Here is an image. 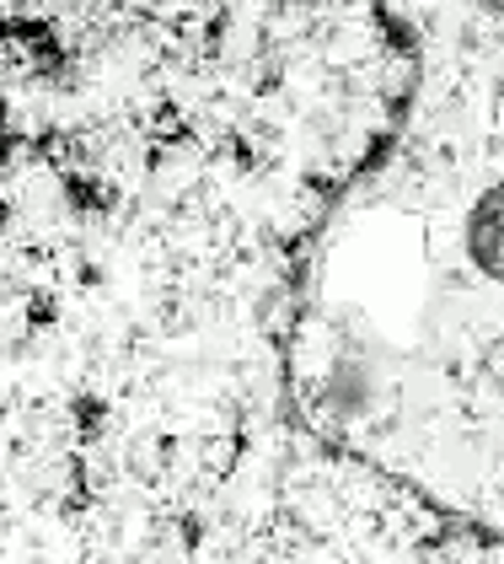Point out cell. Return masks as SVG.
Segmentation results:
<instances>
[{"mask_svg": "<svg viewBox=\"0 0 504 564\" xmlns=\"http://www.w3.org/2000/svg\"><path fill=\"white\" fill-rule=\"evenodd\" d=\"M462 259L478 280L504 285V177H494L462 220Z\"/></svg>", "mask_w": 504, "mask_h": 564, "instance_id": "6da1fadb", "label": "cell"}]
</instances>
